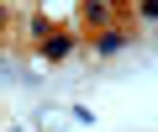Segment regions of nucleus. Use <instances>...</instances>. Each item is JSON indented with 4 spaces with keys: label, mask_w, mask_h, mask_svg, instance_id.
<instances>
[{
    "label": "nucleus",
    "mask_w": 158,
    "mask_h": 132,
    "mask_svg": "<svg viewBox=\"0 0 158 132\" xmlns=\"http://www.w3.org/2000/svg\"><path fill=\"white\" fill-rule=\"evenodd\" d=\"M0 27H6V6H0Z\"/></svg>",
    "instance_id": "39448f33"
},
{
    "label": "nucleus",
    "mask_w": 158,
    "mask_h": 132,
    "mask_svg": "<svg viewBox=\"0 0 158 132\" xmlns=\"http://www.w3.org/2000/svg\"><path fill=\"white\" fill-rule=\"evenodd\" d=\"M79 16H85L90 27H100V21H106V6H100V0H85V11H79Z\"/></svg>",
    "instance_id": "7ed1b4c3"
},
{
    "label": "nucleus",
    "mask_w": 158,
    "mask_h": 132,
    "mask_svg": "<svg viewBox=\"0 0 158 132\" xmlns=\"http://www.w3.org/2000/svg\"><path fill=\"white\" fill-rule=\"evenodd\" d=\"M37 48H42V58H53V63H58V58H69V48H74V42H69V37H58V32H48Z\"/></svg>",
    "instance_id": "f257e3e1"
},
{
    "label": "nucleus",
    "mask_w": 158,
    "mask_h": 132,
    "mask_svg": "<svg viewBox=\"0 0 158 132\" xmlns=\"http://www.w3.org/2000/svg\"><path fill=\"white\" fill-rule=\"evenodd\" d=\"M137 11H142L148 21H158V0H137Z\"/></svg>",
    "instance_id": "20e7f679"
},
{
    "label": "nucleus",
    "mask_w": 158,
    "mask_h": 132,
    "mask_svg": "<svg viewBox=\"0 0 158 132\" xmlns=\"http://www.w3.org/2000/svg\"><path fill=\"white\" fill-rule=\"evenodd\" d=\"M127 48V32H100V42H95V53H121Z\"/></svg>",
    "instance_id": "f03ea898"
}]
</instances>
